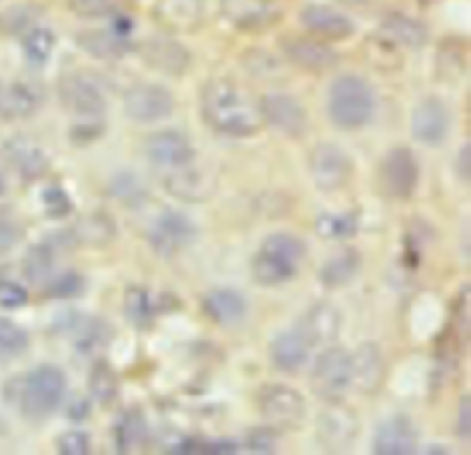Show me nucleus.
<instances>
[{"instance_id": "f257e3e1", "label": "nucleus", "mask_w": 471, "mask_h": 455, "mask_svg": "<svg viewBox=\"0 0 471 455\" xmlns=\"http://www.w3.org/2000/svg\"><path fill=\"white\" fill-rule=\"evenodd\" d=\"M201 113L214 132L227 137H252L264 125L258 104L242 85L227 78H214L203 87Z\"/></svg>"}, {"instance_id": "f03ea898", "label": "nucleus", "mask_w": 471, "mask_h": 455, "mask_svg": "<svg viewBox=\"0 0 471 455\" xmlns=\"http://www.w3.org/2000/svg\"><path fill=\"white\" fill-rule=\"evenodd\" d=\"M306 243L291 233H273L261 242L252 260V276L259 286L275 288L295 279L306 259Z\"/></svg>"}, {"instance_id": "7ed1b4c3", "label": "nucleus", "mask_w": 471, "mask_h": 455, "mask_svg": "<svg viewBox=\"0 0 471 455\" xmlns=\"http://www.w3.org/2000/svg\"><path fill=\"white\" fill-rule=\"evenodd\" d=\"M376 96L369 82L361 76L345 74L328 91V115L341 130H359L374 116Z\"/></svg>"}, {"instance_id": "20e7f679", "label": "nucleus", "mask_w": 471, "mask_h": 455, "mask_svg": "<svg viewBox=\"0 0 471 455\" xmlns=\"http://www.w3.org/2000/svg\"><path fill=\"white\" fill-rule=\"evenodd\" d=\"M67 393V376L56 365H39L22 378L17 389V402L22 415L41 422L54 415Z\"/></svg>"}, {"instance_id": "39448f33", "label": "nucleus", "mask_w": 471, "mask_h": 455, "mask_svg": "<svg viewBox=\"0 0 471 455\" xmlns=\"http://www.w3.org/2000/svg\"><path fill=\"white\" fill-rule=\"evenodd\" d=\"M311 391L326 403L343 402L352 386V354L343 347H331L319 354L311 369Z\"/></svg>"}, {"instance_id": "423d86ee", "label": "nucleus", "mask_w": 471, "mask_h": 455, "mask_svg": "<svg viewBox=\"0 0 471 455\" xmlns=\"http://www.w3.org/2000/svg\"><path fill=\"white\" fill-rule=\"evenodd\" d=\"M258 408L261 417L276 432H290L302 427L306 420L304 396L285 384H269L258 393Z\"/></svg>"}, {"instance_id": "0eeeda50", "label": "nucleus", "mask_w": 471, "mask_h": 455, "mask_svg": "<svg viewBox=\"0 0 471 455\" xmlns=\"http://www.w3.org/2000/svg\"><path fill=\"white\" fill-rule=\"evenodd\" d=\"M58 94L63 108L80 120L103 118L108 111V96L89 74L68 72L61 76Z\"/></svg>"}, {"instance_id": "6e6552de", "label": "nucleus", "mask_w": 471, "mask_h": 455, "mask_svg": "<svg viewBox=\"0 0 471 455\" xmlns=\"http://www.w3.org/2000/svg\"><path fill=\"white\" fill-rule=\"evenodd\" d=\"M309 173L321 192H337L350 183L354 163L343 148L323 142L311 149Z\"/></svg>"}, {"instance_id": "1a4fd4ad", "label": "nucleus", "mask_w": 471, "mask_h": 455, "mask_svg": "<svg viewBox=\"0 0 471 455\" xmlns=\"http://www.w3.org/2000/svg\"><path fill=\"white\" fill-rule=\"evenodd\" d=\"M175 109L172 91L159 84H137L124 94V111L137 124H153L168 118Z\"/></svg>"}, {"instance_id": "9d476101", "label": "nucleus", "mask_w": 471, "mask_h": 455, "mask_svg": "<svg viewBox=\"0 0 471 455\" xmlns=\"http://www.w3.org/2000/svg\"><path fill=\"white\" fill-rule=\"evenodd\" d=\"M196 233V225L187 214L168 209L156 216L149 227L148 240L156 255L170 259L188 247L194 242Z\"/></svg>"}, {"instance_id": "9b49d317", "label": "nucleus", "mask_w": 471, "mask_h": 455, "mask_svg": "<svg viewBox=\"0 0 471 455\" xmlns=\"http://www.w3.org/2000/svg\"><path fill=\"white\" fill-rule=\"evenodd\" d=\"M264 124L290 139H302L307 133L309 120L297 98L282 92L266 94L258 102Z\"/></svg>"}, {"instance_id": "f8f14e48", "label": "nucleus", "mask_w": 471, "mask_h": 455, "mask_svg": "<svg viewBox=\"0 0 471 455\" xmlns=\"http://www.w3.org/2000/svg\"><path fill=\"white\" fill-rule=\"evenodd\" d=\"M359 417L343 402H333L317 419L315 435L323 448L330 451H343L350 448L359 435Z\"/></svg>"}, {"instance_id": "ddd939ff", "label": "nucleus", "mask_w": 471, "mask_h": 455, "mask_svg": "<svg viewBox=\"0 0 471 455\" xmlns=\"http://www.w3.org/2000/svg\"><path fill=\"white\" fill-rule=\"evenodd\" d=\"M381 187L392 199L405 201L414 196L418 187V170L416 157L407 148L390 149L381 163Z\"/></svg>"}, {"instance_id": "4468645a", "label": "nucleus", "mask_w": 471, "mask_h": 455, "mask_svg": "<svg viewBox=\"0 0 471 455\" xmlns=\"http://www.w3.org/2000/svg\"><path fill=\"white\" fill-rule=\"evenodd\" d=\"M146 156L161 170H175L196 161V148L188 135L177 130L155 132L146 139Z\"/></svg>"}, {"instance_id": "2eb2a0df", "label": "nucleus", "mask_w": 471, "mask_h": 455, "mask_svg": "<svg viewBox=\"0 0 471 455\" xmlns=\"http://www.w3.org/2000/svg\"><path fill=\"white\" fill-rule=\"evenodd\" d=\"M411 133L416 142L424 146H440L450 133L448 106L436 96L424 98L412 111Z\"/></svg>"}, {"instance_id": "dca6fc26", "label": "nucleus", "mask_w": 471, "mask_h": 455, "mask_svg": "<svg viewBox=\"0 0 471 455\" xmlns=\"http://www.w3.org/2000/svg\"><path fill=\"white\" fill-rule=\"evenodd\" d=\"M211 10L212 0H156L155 19L170 32H194Z\"/></svg>"}, {"instance_id": "f3484780", "label": "nucleus", "mask_w": 471, "mask_h": 455, "mask_svg": "<svg viewBox=\"0 0 471 455\" xmlns=\"http://www.w3.org/2000/svg\"><path fill=\"white\" fill-rule=\"evenodd\" d=\"M220 10L242 30L269 28L282 17L275 0H220Z\"/></svg>"}, {"instance_id": "a211bd4d", "label": "nucleus", "mask_w": 471, "mask_h": 455, "mask_svg": "<svg viewBox=\"0 0 471 455\" xmlns=\"http://www.w3.org/2000/svg\"><path fill=\"white\" fill-rule=\"evenodd\" d=\"M164 187L173 197L188 201V204H201V201L212 196L216 181L211 172L190 163L187 166L170 170L164 177Z\"/></svg>"}, {"instance_id": "6ab92c4d", "label": "nucleus", "mask_w": 471, "mask_h": 455, "mask_svg": "<svg viewBox=\"0 0 471 455\" xmlns=\"http://www.w3.org/2000/svg\"><path fill=\"white\" fill-rule=\"evenodd\" d=\"M140 56L151 68L168 76H182L190 63V52L170 37H151L140 44Z\"/></svg>"}, {"instance_id": "aec40b11", "label": "nucleus", "mask_w": 471, "mask_h": 455, "mask_svg": "<svg viewBox=\"0 0 471 455\" xmlns=\"http://www.w3.org/2000/svg\"><path fill=\"white\" fill-rule=\"evenodd\" d=\"M343 326V315L330 302H317L300 319L297 332L309 347L328 345L337 339Z\"/></svg>"}, {"instance_id": "412c9836", "label": "nucleus", "mask_w": 471, "mask_h": 455, "mask_svg": "<svg viewBox=\"0 0 471 455\" xmlns=\"http://www.w3.org/2000/svg\"><path fill=\"white\" fill-rule=\"evenodd\" d=\"M385 356L378 343H363L352 354V386L364 395H374L385 382Z\"/></svg>"}, {"instance_id": "4be33fe9", "label": "nucleus", "mask_w": 471, "mask_h": 455, "mask_svg": "<svg viewBox=\"0 0 471 455\" xmlns=\"http://www.w3.org/2000/svg\"><path fill=\"white\" fill-rule=\"evenodd\" d=\"M282 48L285 58L304 70H330L339 61L335 50L315 37H287Z\"/></svg>"}, {"instance_id": "5701e85b", "label": "nucleus", "mask_w": 471, "mask_h": 455, "mask_svg": "<svg viewBox=\"0 0 471 455\" xmlns=\"http://www.w3.org/2000/svg\"><path fill=\"white\" fill-rule=\"evenodd\" d=\"M418 446V432L405 415H395L381 422L374 435V451L378 455H409Z\"/></svg>"}, {"instance_id": "b1692460", "label": "nucleus", "mask_w": 471, "mask_h": 455, "mask_svg": "<svg viewBox=\"0 0 471 455\" xmlns=\"http://www.w3.org/2000/svg\"><path fill=\"white\" fill-rule=\"evenodd\" d=\"M4 157L26 181L39 180L50 168L46 151L37 142L26 137H15L6 140Z\"/></svg>"}, {"instance_id": "393cba45", "label": "nucleus", "mask_w": 471, "mask_h": 455, "mask_svg": "<svg viewBox=\"0 0 471 455\" xmlns=\"http://www.w3.org/2000/svg\"><path fill=\"white\" fill-rule=\"evenodd\" d=\"M302 22L313 36L328 41H345L354 34V22L345 13L323 4L304 8Z\"/></svg>"}, {"instance_id": "a878e982", "label": "nucleus", "mask_w": 471, "mask_h": 455, "mask_svg": "<svg viewBox=\"0 0 471 455\" xmlns=\"http://www.w3.org/2000/svg\"><path fill=\"white\" fill-rule=\"evenodd\" d=\"M41 106V94L28 84L0 82V122L32 116Z\"/></svg>"}, {"instance_id": "bb28decb", "label": "nucleus", "mask_w": 471, "mask_h": 455, "mask_svg": "<svg viewBox=\"0 0 471 455\" xmlns=\"http://www.w3.org/2000/svg\"><path fill=\"white\" fill-rule=\"evenodd\" d=\"M203 310L220 326H236L247 315V300L234 288L212 290L203 299Z\"/></svg>"}, {"instance_id": "cd10ccee", "label": "nucleus", "mask_w": 471, "mask_h": 455, "mask_svg": "<svg viewBox=\"0 0 471 455\" xmlns=\"http://www.w3.org/2000/svg\"><path fill=\"white\" fill-rule=\"evenodd\" d=\"M309 348L307 341L297 331L282 332L271 343V362L282 372H300L309 362Z\"/></svg>"}, {"instance_id": "c85d7f7f", "label": "nucleus", "mask_w": 471, "mask_h": 455, "mask_svg": "<svg viewBox=\"0 0 471 455\" xmlns=\"http://www.w3.org/2000/svg\"><path fill=\"white\" fill-rule=\"evenodd\" d=\"M60 331L72 339L77 350L84 352H91L98 345L106 343V338L109 334L106 323L84 314H68L60 321Z\"/></svg>"}, {"instance_id": "c756f323", "label": "nucleus", "mask_w": 471, "mask_h": 455, "mask_svg": "<svg viewBox=\"0 0 471 455\" xmlns=\"http://www.w3.org/2000/svg\"><path fill=\"white\" fill-rule=\"evenodd\" d=\"M381 37L396 46L420 48L427 43L429 32L424 22L402 13H392L381 22Z\"/></svg>"}, {"instance_id": "7c9ffc66", "label": "nucleus", "mask_w": 471, "mask_h": 455, "mask_svg": "<svg viewBox=\"0 0 471 455\" xmlns=\"http://www.w3.org/2000/svg\"><path fill=\"white\" fill-rule=\"evenodd\" d=\"M361 269V255L355 249H343L331 255L319 271V281L330 290L348 286Z\"/></svg>"}, {"instance_id": "2f4dec72", "label": "nucleus", "mask_w": 471, "mask_h": 455, "mask_svg": "<svg viewBox=\"0 0 471 455\" xmlns=\"http://www.w3.org/2000/svg\"><path fill=\"white\" fill-rule=\"evenodd\" d=\"M77 44L87 54L98 60H120L129 52L127 37L116 34L115 30H89L77 36Z\"/></svg>"}, {"instance_id": "473e14b6", "label": "nucleus", "mask_w": 471, "mask_h": 455, "mask_svg": "<svg viewBox=\"0 0 471 455\" xmlns=\"http://www.w3.org/2000/svg\"><path fill=\"white\" fill-rule=\"evenodd\" d=\"M116 448L120 453H129L148 441V424L140 411H127L115 427Z\"/></svg>"}, {"instance_id": "72a5a7b5", "label": "nucleus", "mask_w": 471, "mask_h": 455, "mask_svg": "<svg viewBox=\"0 0 471 455\" xmlns=\"http://www.w3.org/2000/svg\"><path fill=\"white\" fill-rule=\"evenodd\" d=\"M124 314L137 328H148L156 315V305L151 293L144 288H129L124 297Z\"/></svg>"}, {"instance_id": "f704fd0d", "label": "nucleus", "mask_w": 471, "mask_h": 455, "mask_svg": "<svg viewBox=\"0 0 471 455\" xmlns=\"http://www.w3.org/2000/svg\"><path fill=\"white\" fill-rule=\"evenodd\" d=\"M22 271L32 284L48 283L54 273V249L46 243L30 247L24 255Z\"/></svg>"}, {"instance_id": "c9c22d12", "label": "nucleus", "mask_w": 471, "mask_h": 455, "mask_svg": "<svg viewBox=\"0 0 471 455\" xmlns=\"http://www.w3.org/2000/svg\"><path fill=\"white\" fill-rule=\"evenodd\" d=\"M315 231L319 236L328 240H348L359 231V216L350 212H324L315 221Z\"/></svg>"}, {"instance_id": "e433bc0d", "label": "nucleus", "mask_w": 471, "mask_h": 455, "mask_svg": "<svg viewBox=\"0 0 471 455\" xmlns=\"http://www.w3.org/2000/svg\"><path fill=\"white\" fill-rule=\"evenodd\" d=\"M118 376L115 369L103 360L94 363L89 376V389L94 400L101 406H111L118 396Z\"/></svg>"}, {"instance_id": "4c0bfd02", "label": "nucleus", "mask_w": 471, "mask_h": 455, "mask_svg": "<svg viewBox=\"0 0 471 455\" xmlns=\"http://www.w3.org/2000/svg\"><path fill=\"white\" fill-rule=\"evenodd\" d=\"M115 236V225L106 216H87L72 229V238L82 243L106 245Z\"/></svg>"}, {"instance_id": "58836bf2", "label": "nucleus", "mask_w": 471, "mask_h": 455, "mask_svg": "<svg viewBox=\"0 0 471 455\" xmlns=\"http://www.w3.org/2000/svg\"><path fill=\"white\" fill-rule=\"evenodd\" d=\"M54 46H56V36L46 27H36L28 30L22 39L24 54L34 65H44L52 56V52H54Z\"/></svg>"}, {"instance_id": "ea45409f", "label": "nucleus", "mask_w": 471, "mask_h": 455, "mask_svg": "<svg viewBox=\"0 0 471 455\" xmlns=\"http://www.w3.org/2000/svg\"><path fill=\"white\" fill-rule=\"evenodd\" d=\"M30 341L26 332L13 321L0 317V360H10L28 348Z\"/></svg>"}, {"instance_id": "a19ab883", "label": "nucleus", "mask_w": 471, "mask_h": 455, "mask_svg": "<svg viewBox=\"0 0 471 455\" xmlns=\"http://www.w3.org/2000/svg\"><path fill=\"white\" fill-rule=\"evenodd\" d=\"M125 0H68V10L77 17L100 19L122 13Z\"/></svg>"}, {"instance_id": "79ce46f5", "label": "nucleus", "mask_w": 471, "mask_h": 455, "mask_svg": "<svg viewBox=\"0 0 471 455\" xmlns=\"http://www.w3.org/2000/svg\"><path fill=\"white\" fill-rule=\"evenodd\" d=\"M41 201H43V207L48 218L52 220H61L67 218L72 212V199L67 194L65 188L58 187V185H52L48 188L43 190L41 194Z\"/></svg>"}, {"instance_id": "37998d69", "label": "nucleus", "mask_w": 471, "mask_h": 455, "mask_svg": "<svg viewBox=\"0 0 471 455\" xmlns=\"http://www.w3.org/2000/svg\"><path fill=\"white\" fill-rule=\"evenodd\" d=\"M111 192L116 199H122L124 204H129V205H139L146 197V190L142 183L139 181V177L131 175V173L116 175L111 185Z\"/></svg>"}, {"instance_id": "c03bdc74", "label": "nucleus", "mask_w": 471, "mask_h": 455, "mask_svg": "<svg viewBox=\"0 0 471 455\" xmlns=\"http://www.w3.org/2000/svg\"><path fill=\"white\" fill-rule=\"evenodd\" d=\"M84 288H85L84 276L76 271H67L56 276V279H52L48 286V295L56 299H72L84 293Z\"/></svg>"}, {"instance_id": "a18cd8bd", "label": "nucleus", "mask_w": 471, "mask_h": 455, "mask_svg": "<svg viewBox=\"0 0 471 455\" xmlns=\"http://www.w3.org/2000/svg\"><path fill=\"white\" fill-rule=\"evenodd\" d=\"M91 450V437L80 429H70L58 439V451L61 455H87Z\"/></svg>"}, {"instance_id": "49530a36", "label": "nucleus", "mask_w": 471, "mask_h": 455, "mask_svg": "<svg viewBox=\"0 0 471 455\" xmlns=\"http://www.w3.org/2000/svg\"><path fill=\"white\" fill-rule=\"evenodd\" d=\"M103 132H106V122L103 118H94V120H80L76 125H72V142L76 144H91L98 140Z\"/></svg>"}, {"instance_id": "de8ad7c7", "label": "nucleus", "mask_w": 471, "mask_h": 455, "mask_svg": "<svg viewBox=\"0 0 471 455\" xmlns=\"http://www.w3.org/2000/svg\"><path fill=\"white\" fill-rule=\"evenodd\" d=\"M247 448L252 453H273L276 448V429L269 424L254 427L247 437Z\"/></svg>"}, {"instance_id": "09e8293b", "label": "nucleus", "mask_w": 471, "mask_h": 455, "mask_svg": "<svg viewBox=\"0 0 471 455\" xmlns=\"http://www.w3.org/2000/svg\"><path fill=\"white\" fill-rule=\"evenodd\" d=\"M28 291L13 281H0V307L8 310H17L26 307Z\"/></svg>"}, {"instance_id": "8fccbe9b", "label": "nucleus", "mask_w": 471, "mask_h": 455, "mask_svg": "<svg viewBox=\"0 0 471 455\" xmlns=\"http://www.w3.org/2000/svg\"><path fill=\"white\" fill-rule=\"evenodd\" d=\"M457 435L462 439V441H467L469 435H471V400L469 396H464L460 400V406H459V411H457Z\"/></svg>"}, {"instance_id": "3c124183", "label": "nucleus", "mask_w": 471, "mask_h": 455, "mask_svg": "<svg viewBox=\"0 0 471 455\" xmlns=\"http://www.w3.org/2000/svg\"><path fill=\"white\" fill-rule=\"evenodd\" d=\"M455 170H457V175L460 177V180L467 183V180H469V170H471V164H469V146L467 144L460 149V154H459L457 163H455Z\"/></svg>"}, {"instance_id": "603ef678", "label": "nucleus", "mask_w": 471, "mask_h": 455, "mask_svg": "<svg viewBox=\"0 0 471 455\" xmlns=\"http://www.w3.org/2000/svg\"><path fill=\"white\" fill-rule=\"evenodd\" d=\"M89 403L85 400H77L76 403H72L70 410H68V415L70 419L74 420H84L87 415H89Z\"/></svg>"}, {"instance_id": "864d4df0", "label": "nucleus", "mask_w": 471, "mask_h": 455, "mask_svg": "<svg viewBox=\"0 0 471 455\" xmlns=\"http://www.w3.org/2000/svg\"><path fill=\"white\" fill-rule=\"evenodd\" d=\"M6 192V183H4V177L0 175V196H3Z\"/></svg>"}]
</instances>
